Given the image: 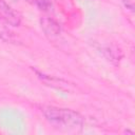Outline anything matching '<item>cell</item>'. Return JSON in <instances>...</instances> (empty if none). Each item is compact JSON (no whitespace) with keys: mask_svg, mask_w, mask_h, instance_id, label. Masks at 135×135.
<instances>
[{"mask_svg":"<svg viewBox=\"0 0 135 135\" xmlns=\"http://www.w3.org/2000/svg\"><path fill=\"white\" fill-rule=\"evenodd\" d=\"M41 111L46 121L61 131H77L83 124L82 116L71 109L44 107Z\"/></svg>","mask_w":135,"mask_h":135,"instance_id":"6da1fadb","label":"cell"},{"mask_svg":"<svg viewBox=\"0 0 135 135\" xmlns=\"http://www.w3.org/2000/svg\"><path fill=\"white\" fill-rule=\"evenodd\" d=\"M0 20L13 26H18L21 23L19 14L14 11L12 6L4 0H0Z\"/></svg>","mask_w":135,"mask_h":135,"instance_id":"7a4b0ae2","label":"cell"},{"mask_svg":"<svg viewBox=\"0 0 135 135\" xmlns=\"http://www.w3.org/2000/svg\"><path fill=\"white\" fill-rule=\"evenodd\" d=\"M40 24H41V28L43 30L45 35L47 37H50V39L59 37V35L61 34L60 25L52 18H41Z\"/></svg>","mask_w":135,"mask_h":135,"instance_id":"3957f363","label":"cell"},{"mask_svg":"<svg viewBox=\"0 0 135 135\" xmlns=\"http://www.w3.org/2000/svg\"><path fill=\"white\" fill-rule=\"evenodd\" d=\"M41 11H49L52 7V0H25Z\"/></svg>","mask_w":135,"mask_h":135,"instance_id":"277c9868","label":"cell"},{"mask_svg":"<svg viewBox=\"0 0 135 135\" xmlns=\"http://www.w3.org/2000/svg\"><path fill=\"white\" fill-rule=\"evenodd\" d=\"M122 3L129 11H134V0H122Z\"/></svg>","mask_w":135,"mask_h":135,"instance_id":"5b68a950","label":"cell"}]
</instances>
